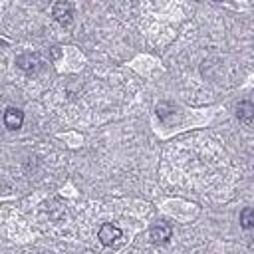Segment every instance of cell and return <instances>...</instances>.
I'll use <instances>...</instances> for the list:
<instances>
[{"label":"cell","instance_id":"6da1fadb","mask_svg":"<svg viewBox=\"0 0 254 254\" xmlns=\"http://www.w3.org/2000/svg\"><path fill=\"white\" fill-rule=\"evenodd\" d=\"M52 16H54V20H56L58 24L67 26V24H71V20H73V6H71L67 0H60V2L54 4Z\"/></svg>","mask_w":254,"mask_h":254},{"label":"cell","instance_id":"7a4b0ae2","mask_svg":"<svg viewBox=\"0 0 254 254\" xmlns=\"http://www.w3.org/2000/svg\"><path fill=\"white\" fill-rule=\"evenodd\" d=\"M97 238H99V242H101V244L111 246V244H115V242L121 238V228H119V226H115V224H111V222H107V224H103V226L99 228Z\"/></svg>","mask_w":254,"mask_h":254},{"label":"cell","instance_id":"3957f363","mask_svg":"<svg viewBox=\"0 0 254 254\" xmlns=\"http://www.w3.org/2000/svg\"><path fill=\"white\" fill-rule=\"evenodd\" d=\"M171 234H173V230H171V226L165 224V222H157V224H153L151 230H149V236H151V240H153L155 244H165V242H169Z\"/></svg>","mask_w":254,"mask_h":254},{"label":"cell","instance_id":"277c9868","mask_svg":"<svg viewBox=\"0 0 254 254\" xmlns=\"http://www.w3.org/2000/svg\"><path fill=\"white\" fill-rule=\"evenodd\" d=\"M4 123H6V127H8L10 131L20 129L22 123H24V113H22V109H18V107H8V109L4 111Z\"/></svg>","mask_w":254,"mask_h":254},{"label":"cell","instance_id":"5b68a950","mask_svg":"<svg viewBox=\"0 0 254 254\" xmlns=\"http://www.w3.org/2000/svg\"><path fill=\"white\" fill-rule=\"evenodd\" d=\"M16 64H18L20 69H24V71H28V73L36 71V69L42 65L40 56H36V54H22V56H18Z\"/></svg>","mask_w":254,"mask_h":254},{"label":"cell","instance_id":"8992f818","mask_svg":"<svg viewBox=\"0 0 254 254\" xmlns=\"http://www.w3.org/2000/svg\"><path fill=\"white\" fill-rule=\"evenodd\" d=\"M236 117H238L240 121H244V123L252 121V119H254V103L248 101V99L240 101L238 107H236Z\"/></svg>","mask_w":254,"mask_h":254},{"label":"cell","instance_id":"52a82bcc","mask_svg":"<svg viewBox=\"0 0 254 254\" xmlns=\"http://www.w3.org/2000/svg\"><path fill=\"white\" fill-rule=\"evenodd\" d=\"M240 224H242V228H246V230L254 228V208H244V210L240 212Z\"/></svg>","mask_w":254,"mask_h":254},{"label":"cell","instance_id":"ba28073f","mask_svg":"<svg viewBox=\"0 0 254 254\" xmlns=\"http://www.w3.org/2000/svg\"><path fill=\"white\" fill-rule=\"evenodd\" d=\"M216 2H218V0H216Z\"/></svg>","mask_w":254,"mask_h":254}]
</instances>
